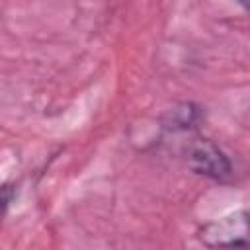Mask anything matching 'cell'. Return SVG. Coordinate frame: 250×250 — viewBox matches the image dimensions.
<instances>
[{
	"label": "cell",
	"instance_id": "7a4b0ae2",
	"mask_svg": "<svg viewBox=\"0 0 250 250\" xmlns=\"http://www.w3.org/2000/svg\"><path fill=\"white\" fill-rule=\"evenodd\" d=\"M199 240L207 246H244L248 242V213L236 211L201 227Z\"/></svg>",
	"mask_w": 250,
	"mask_h": 250
},
{
	"label": "cell",
	"instance_id": "5b68a950",
	"mask_svg": "<svg viewBox=\"0 0 250 250\" xmlns=\"http://www.w3.org/2000/svg\"><path fill=\"white\" fill-rule=\"evenodd\" d=\"M238 2H240V4L244 6V8H248V0H238Z\"/></svg>",
	"mask_w": 250,
	"mask_h": 250
},
{
	"label": "cell",
	"instance_id": "277c9868",
	"mask_svg": "<svg viewBox=\"0 0 250 250\" xmlns=\"http://www.w3.org/2000/svg\"><path fill=\"white\" fill-rule=\"evenodd\" d=\"M14 195H16V188L12 184H2L0 186V221L6 215V211H8V207H10L12 199H14Z\"/></svg>",
	"mask_w": 250,
	"mask_h": 250
},
{
	"label": "cell",
	"instance_id": "3957f363",
	"mask_svg": "<svg viewBox=\"0 0 250 250\" xmlns=\"http://www.w3.org/2000/svg\"><path fill=\"white\" fill-rule=\"evenodd\" d=\"M199 119H201V107H197L195 104H180L168 111L164 123L172 131H186L189 127H195Z\"/></svg>",
	"mask_w": 250,
	"mask_h": 250
},
{
	"label": "cell",
	"instance_id": "6da1fadb",
	"mask_svg": "<svg viewBox=\"0 0 250 250\" xmlns=\"http://www.w3.org/2000/svg\"><path fill=\"white\" fill-rule=\"evenodd\" d=\"M188 166L213 180H229L232 174V164L229 156L209 139H195L188 148Z\"/></svg>",
	"mask_w": 250,
	"mask_h": 250
}]
</instances>
